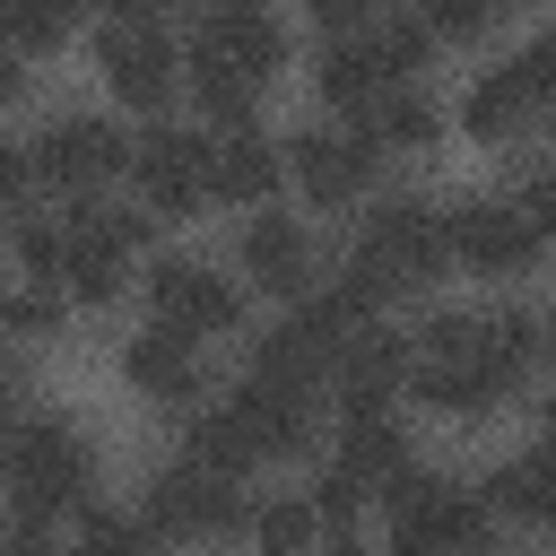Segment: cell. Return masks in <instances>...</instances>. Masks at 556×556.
<instances>
[{"label":"cell","instance_id":"5bb4252c","mask_svg":"<svg viewBox=\"0 0 556 556\" xmlns=\"http://www.w3.org/2000/svg\"><path fill=\"white\" fill-rule=\"evenodd\" d=\"M547 261V217H530L513 191L452 200V269L469 278H530Z\"/></svg>","mask_w":556,"mask_h":556},{"label":"cell","instance_id":"1f68e13d","mask_svg":"<svg viewBox=\"0 0 556 556\" xmlns=\"http://www.w3.org/2000/svg\"><path fill=\"white\" fill-rule=\"evenodd\" d=\"M17 96H26V61H17V52H9V43H0V113H9V104H17Z\"/></svg>","mask_w":556,"mask_h":556},{"label":"cell","instance_id":"e0dca14e","mask_svg":"<svg viewBox=\"0 0 556 556\" xmlns=\"http://www.w3.org/2000/svg\"><path fill=\"white\" fill-rule=\"evenodd\" d=\"M96 78L130 104V113H165L174 104V87H182V52H174V35L156 26V17H104L96 26Z\"/></svg>","mask_w":556,"mask_h":556},{"label":"cell","instance_id":"484cf974","mask_svg":"<svg viewBox=\"0 0 556 556\" xmlns=\"http://www.w3.org/2000/svg\"><path fill=\"white\" fill-rule=\"evenodd\" d=\"M78 17H87V0H0V43L17 61H35V52H61L78 35Z\"/></svg>","mask_w":556,"mask_h":556},{"label":"cell","instance_id":"277c9868","mask_svg":"<svg viewBox=\"0 0 556 556\" xmlns=\"http://www.w3.org/2000/svg\"><path fill=\"white\" fill-rule=\"evenodd\" d=\"M339 269H348L374 304L426 295V287L452 269V200H434V191H374V200L356 208V235H348Z\"/></svg>","mask_w":556,"mask_h":556},{"label":"cell","instance_id":"44dd1931","mask_svg":"<svg viewBox=\"0 0 556 556\" xmlns=\"http://www.w3.org/2000/svg\"><path fill=\"white\" fill-rule=\"evenodd\" d=\"M278 182H287V165H278V130H261V122H226V130H208V200H226V208H269Z\"/></svg>","mask_w":556,"mask_h":556},{"label":"cell","instance_id":"83f0119b","mask_svg":"<svg viewBox=\"0 0 556 556\" xmlns=\"http://www.w3.org/2000/svg\"><path fill=\"white\" fill-rule=\"evenodd\" d=\"M504 17H513V0H417V26L434 43H486Z\"/></svg>","mask_w":556,"mask_h":556},{"label":"cell","instance_id":"d6986e66","mask_svg":"<svg viewBox=\"0 0 556 556\" xmlns=\"http://www.w3.org/2000/svg\"><path fill=\"white\" fill-rule=\"evenodd\" d=\"M330 400H339V417H391L408 400V339L391 321H356L330 365Z\"/></svg>","mask_w":556,"mask_h":556},{"label":"cell","instance_id":"ac0fdd59","mask_svg":"<svg viewBox=\"0 0 556 556\" xmlns=\"http://www.w3.org/2000/svg\"><path fill=\"white\" fill-rule=\"evenodd\" d=\"M243 530H252V547H261V556H365L356 513H348V504H330V495H313V486L252 504V521H243Z\"/></svg>","mask_w":556,"mask_h":556},{"label":"cell","instance_id":"6da1fadb","mask_svg":"<svg viewBox=\"0 0 556 556\" xmlns=\"http://www.w3.org/2000/svg\"><path fill=\"white\" fill-rule=\"evenodd\" d=\"M408 339V391L434 417H495L504 400H521L547 365V321L521 295L495 304H426Z\"/></svg>","mask_w":556,"mask_h":556},{"label":"cell","instance_id":"ffe728a7","mask_svg":"<svg viewBox=\"0 0 556 556\" xmlns=\"http://www.w3.org/2000/svg\"><path fill=\"white\" fill-rule=\"evenodd\" d=\"M122 382L148 400V408H174V417H191L200 400H208V348H191V339H174V330H130L122 339Z\"/></svg>","mask_w":556,"mask_h":556},{"label":"cell","instance_id":"8fae6325","mask_svg":"<svg viewBox=\"0 0 556 556\" xmlns=\"http://www.w3.org/2000/svg\"><path fill=\"white\" fill-rule=\"evenodd\" d=\"M26 156H35V191L43 200H104L122 182V165H130V130L87 113V104H70L43 130H26Z\"/></svg>","mask_w":556,"mask_h":556},{"label":"cell","instance_id":"7a4b0ae2","mask_svg":"<svg viewBox=\"0 0 556 556\" xmlns=\"http://www.w3.org/2000/svg\"><path fill=\"white\" fill-rule=\"evenodd\" d=\"M174 52H182V87H191V104L208 113V130L261 122L269 78L287 70V17H278L269 0H200L191 35H182Z\"/></svg>","mask_w":556,"mask_h":556},{"label":"cell","instance_id":"30bf717a","mask_svg":"<svg viewBox=\"0 0 556 556\" xmlns=\"http://www.w3.org/2000/svg\"><path fill=\"white\" fill-rule=\"evenodd\" d=\"M278 165H287V182H295L313 208L348 217V208H365V200L382 191V165H391V156H382L356 122L321 113V122H304V130H287V139H278Z\"/></svg>","mask_w":556,"mask_h":556},{"label":"cell","instance_id":"cb8c5ba5","mask_svg":"<svg viewBox=\"0 0 556 556\" xmlns=\"http://www.w3.org/2000/svg\"><path fill=\"white\" fill-rule=\"evenodd\" d=\"M356 130H365L382 156H426V148L443 139V104L426 96V78H417V87H382V96L356 113Z\"/></svg>","mask_w":556,"mask_h":556},{"label":"cell","instance_id":"3957f363","mask_svg":"<svg viewBox=\"0 0 556 556\" xmlns=\"http://www.w3.org/2000/svg\"><path fill=\"white\" fill-rule=\"evenodd\" d=\"M313 434H321V400H295V391L243 374L226 400H200L182 417V460H200L217 478H261V469L313 452Z\"/></svg>","mask_w":556,"mask_h":556},{"label":"cell","instance_id":"603a6c76","mask_svg":"<svg viewBox=\"0 0 556 556\" xmlns=\"http://www.w3.org/2000/svg\"><path fill=\"white\" fill-rule=\"evenodd\" d=\"M382 87H391V78H382V61H374L365 26H356V35H321V52H313V96H321L339 122H356Z\"/></svg>","mask_w":556,"mask_h":556},{"label":"cell","instance_id":"4316f807","mask_svg":"<svg viewBox=\"0 0 556 556\" xmlns=\"http://www.w3.org/2000/svg\"><path fill=\"white\" fill-rule=\"evenodd\" d=\"M61 321H70V304H61L52 287H35V278H9V287H0V339H9V348L52 339Z\"/></svg>","mask_w":556,"mask_h":556},{"label":"cell","instance_id":"d4e9b609","mask_svg":"<svg viewBox=\"0 0 556 556\" xmlns=\"http://www.w3.org/2000/svg\"><path fill=\"white\" fill-rule=\"evenodd\" d=\"M61 556H156V539L139 530L130 504H78L61 530Z\"/></svg>","mask_w":556,"mask_h":556},{"label":"cell","instance_id":"52a82bcc","mask_svg":"<svg viewBox=\"0 0 556 556\" xmlns=\"http://www.w3.org/2000/svg\"><path fill=\"white\" fill-rule=\"evenodd\" d=\"M382 556H495V521L469 478H443L417 460L382 504Z\"/></svg>","mask_w":556,"mask_h":556},{"label":"cell","instance_id":"d6a6232c","mask_svg":"<svg viewBox=\"0 0 556 556\" xmlns=\"http://www.w3.org/2000/svg\"><path fill=\"white\" fill-rule=\"evenodd\" d=\"M87 9H104V17H156V26H165L174 0H87Z\"/></svg>","mask_w":556,"mask_h":556},{"label":"cell","instance_id":"e575fe53","mask_svg":"<svg viewBox=\"0 0 556 556\" xmlns=\"http://www.w3.org/2000/svg\"><path fill=\"white\" fill-rule=\"evenodd\" d=\"M391 9H400V0H391Z\"/></svg>","mask_w":556,"mask_h":556},{"label":"cell","instance_id":"f546056e","mask_svg":"<svg viewBox=\"0 0 556 556\" xmlns=\"http://www.w3.org/2000/svg\"><path fill=\"white\" fill-rule=\"evenodd\" d=\"M374 9H391V0H304V17H313L321 35H356Z\"/></svg>","mask_w":556,"mask_h":556},{"label":"cell","instance_id":"836d02e7","mask_svg":"<svg viewBox=\"0 0 556 556\" xmlns=\"http://www.w3.org/2000/svg\"><path fill=\"white\" fill-rule=\"evenodd\" d=\"M9 417H17V408H9V400H0V443H9Z\"/></svg>","mask_w":556,"mask_h":556},{"label":"cell","instance_id":"4fadbf2b","mask_svg":"<svg viewBox=\"0 0 556 556\" xmlns=\"http://www.w3.org/2000/svg\"><path fill=\"white\" fill-rule=\"evenodd\" d=\"M408 469H417V443H408L400 417H339V434H330V452L313 469V495L365 513V504H391Z\"/></svg>","mask_w":556,"mask_h":556},{"label":"cell","instance_id":"5b68a950","mask_svg":"<svg viewBox=\"0 0 556 556\" xmlns=\"http://www.w3.org/2000/svg\"><path fill=\"white\" fill-rule=\"evenodd\" d=\"M104 452L70 408H17L9 443H0V495L9 521H70L78 504H96Z\"/></svg>","mask_w":556,"mask_h":556},{"label":"cell","instance_id":"ba28073f","mask_svg":"<svg viewBox=\"0 0 556 556\" xmlns=\"http://www.w3.org/2000/svg\"><path fill=\"white\" fill-rule=\"evenodd\" d=\"M139 530L156 539V547H217V539H235L243 521H252V495H243V478H217V469H200V460H156L148 478H139Z\"/></svg>","mask_w":556,"mask_h":556},{"label":"cell","instance_id":"9a60e30c","mask_svg":"<svg viewBox=\"0 0 556 556\" xmlns=\"http://www.w3.org/2000/svg\"><path fill=\"white\" fill-rule=\"evenodd\" d=\"M130 208L139 217H200L208 208V130H191V122H148V130H130Z\"/></svg>","mask_w":556,"mask_h":556},{"label":"cell","instance_id":"9c48e42d","mask_svg":"<svg viewBox=\"0 0 556 556\" xmlns=\"http://www.w3.org/2000/svg\"><path fill=\"white\" fill-rule=\"evenodd\" d=\"M547 104H556V43L530 35V43H513L504 61H486V70L469 78L460 130H469L478 148H530L539 122H547Z\"/></svg>","mask_w":556,"mask_h":556},{"label":"cell","instance_id":"f1b7e54d","mask_svg":"<svg viewBox=\"0 0 556 556\" xmlns=\"http://www.w3.org/2000/svg\"><path fill=\"white\" fill-rule=\"evenodd\" d=\"M43 191H35V156H26V139H0V217H26Z\"/></svg>","mask_w":556,"mask_h":556},{"label":"cell","instance_id":"7c38bea8","mask_svg":"<svg viewBox=\"0 0 556 556\" xmlns=\"http://www.w3.org/2000/svg\"><path fill=\"white\" fill-rule=\"evenodd\" d=\"M139 287H148V321L174 330V339H191V348L243 330V287L217 261H200V252H148L139 261Z\"/></svg>","mask_w":556,"mask_h":556},{"label":"cell","instance_id":"7402d4cb","mask_svg":"<svg viewBox=\"0 0 556 556\" xmlns=\"http://www.w3.org/2000/svg\"><path fill=\"white\" fill-rule=\"evenodd\" d=\"M478 504H486L495 530H547V504H556V460H547V443L504 452V460L478 478Z\"/></svg>","mask_w":556,"mask_h":556},{"label":"cell","instance_id":"8992f818","mask_svg":"<svg viewBox=\"0 0 556 556\" xmlns=\"http://www.w3.org/2000/svg\"><path fill=\"white\" fill-rule=\"evenodd\" d=\"M148 261V217L130 200H61V304H122Z\"/></svg>","mask_w":556,"mask_h":556},{"label":"cell","instance_id":"4dcf8cb0","mask_svg":"<svg viewBox=\"0 0 556 556\" xmlns=\"http://www.w3.org/2000/svg\"><path fill=\"white\" fill-rule=\"evenodd\" d=\"M0 556H61V530L52 521H9L0 530Z\"/></svg>","mask_w":556,"mask_h":556},{"label":"cell","instance_id":"2e32d148","mask_svg":"<svg viewBox=\"0 0 556 556\" xmlns=\"http://www.w3.org/2000/svg\"><path fill=\"white\" fill-rule=\"evenodd\" d=\"M235 287H261V295H278V304H295V295H313L321 287V235L295 217V208H243V226H235Z\"/></svg>","mask_w":556,"mask_h":556}]
</instances>
